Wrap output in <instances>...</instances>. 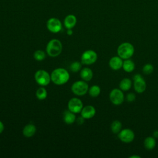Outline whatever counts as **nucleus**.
Wrapping results in <instances>:
<instances>
[{
    "label": "nucleus",
    "mask_w": 158,
    "mask_h": 158,
    "mask_svg": "<svg viewBox=\"0 0 158 158\" xmlns=\"http://www.w3.org/2000/svg\"><path fill=\"white\" fill-rule=\"evenodd\" d=\"M69 73L64 68H57L51 74V81L57 85H64L69 81Z\"/></svg>",
    "instance_id": "nucleus-1"
},
{
    "label": "nucleus",
    "mask_w": 158,
    "mask_h": 158,
    "mask_svg": "<svg viewBox=\"0 0 158 158\" xmlns=\"http://www.w3.org/2000/svg\"><path fill=\"white\" fill-rule=\"evenodd\" d=\"M62 43L57 39L51 40L46 46V52L48 56L52 57L58 56L62 52Z\"/></svg>",
    "instance_id": "nucleus-2"
},
{
    "label": "nucleus",
    "mask_w": 158,
    "mask_h": 158,
    "mask_svg": "<svg viewBox=\"0 0 158 158\" xmlns=\"http://www.w3.org/2000/svg\"><path fill=\"white\" fill-rule=\"evenodd\" d=\"M117 52L118 56L122 59H128L133 55L135 48L130 43L124 42L118 46Z\"/></svg>",
    "instance_id": "nucleus-3"
},
{
    "label": "nucleus",
    "mask_w": 158,
    "mask_h": 158,
    "mask_svg": "<svg viewBox=\"0 0 158 158\" xmlns=\"http://www.w3.org/2000/svg\"><path fill=\"white\" fill-rule=\"evenodd\" d=\"M88 85L84 80L77 81L71 86V90L73 93L80 96L85 95L88 91Z\"/></svg>",
    "instance_id": "nucleus-4"
},
{
    "label": "nucleus",
    "mask_w": 158,
    "mask_h": 158,
    "mask_svg": "<svg viewBox=\"0 0 158 158\" xmlns=\"http://www.w3.org/2000/svg\"><path fill=\"white\" fill-rule=\"evenodd\" d=\"M35 80L41 86H47L51 80V75L44 70H38L35 74Z\"/></svg>",
    "instance_id": "nucleus-5"
},
{
    "label": "nucleus",
    "mask_w": 158,
    "mask_h": 158,
    "mask_svg": "<svg viewBox=\"0 0 158 158\" xmlns=\"http://www.w3.org/2000/svg\"><path fill=\"white\" fill-rule=\"evenodd\" d=\"M98 59L97 53L91 49H88L83 52L81 56V63L85 65H91L94 64Z\"/></svg>",
    "instance_id": "nucleus-6"
},
{
    "label": "nucleus",
    "mask_w": 158,
    "mask_h": 158,
    "mask_svg": "<svg viewBox=\"0 0 158 158\" xmlns=\"http://www.w3.org/2000/svg\"><path fill=\"white\" fill-rule=\"evenodd\" d=\"M109 99L111 102L116 106L120 105L124 101V94L120 89L114 88L109 94Z\"/></svg>",
    "instance_id": "nucleus-7"
},
{
    "label": "nucleus",
    "mask_w": 158,
    "mask_h": 158,
    "mask_svg": "<svg viewBox=\"0 0 158 158\" xmlns=\"http://www.w3.org/2000/svg\"><path fill=\"white\" fill-rule=\"evenodd\" d=\"M133 86L135 91L138 93H143L146 88V83L140 74H136L133 77Z\"/></svg>",
    "instance_id": "nucleus-8"
},
{
    "label": "nucleus",
    "mask_w": 158,
    "mask_h": 158,
    "mask_svg": "<svg viewBox=\"0 0 158 158\" xmlns=\"http://www.w3.org/2000/svg\"><path fill=\"white\" fill-rule=\"evenodd\" d=\"M118 137L121 141L125 143H129L134 140L135 133L131 129L125 128L118 133Z\"/></svg>",
    "instance_id": "nucleus-9"
},
{
    "label": "nucleus",
    "mask_w": 158,
    "mask_h": 158,
    "mask_svg": "<svg viewBox=\"0 0 158 158\" xmlns=\"http://www.w3.org/2000/svg\"><path fill=\"white\" fill-rule=\"evenodd\" d=\"M46 27L48 30L52 33H56L62 30L61 22L57 18H51L46 23Z\"/></svg>",
    "instance_id": "nucleus-10"
},
{
    "label": "nucleus",
    "mask_w": 158,
    "mask_h": 158,
    "mask_svg": "<svg viewBox=\"0 0 158 158\" xmlns=\"http://www.w3.org/2000/svg\"><path fill=\"white\" fill-rule=\"evenodd\" d=\"M83 107L82 101L77 98H71L68 102L69 110L75 114L81 112Z\"/></svg>",
    "instance_id": "nucleus-11"
},
{
    "label": "nucleus",
    "mask_w": 158,
    "mask_h": 158,
    "mask_svg": "<svg viewBox=\"0 0 158 158\" xmlns=\"http://www.w3.org/2000/svg\"><path fill=\"white\" fill-rule=\"evenodd\" d=\"M96 114V109L93 106H86L81 110V116L85 119H89L93 118Z\"/></svg>",
    "instance_id": "nucleus-12"
},
{
    "label": "nucleus",
    "mask_w": 158,
    "mask_h": 158,
    "mask_svg": "<svg viewBox=\"0 0 158 158\" xmlns=\"http://www.w3.org/2000/svg\"><path fill=\"white\" fill-rule=\"evenodd\" d=\"M123 59L118 56H114L110 58L109 62V65L110 67L114 70H118L122 67Z\"/></svg>",
    "instance_id": "nucleus-13"
},
{
    "label": "nucleus",
    "mask_w": 158,
    "mask_h": 158,
    "mask_svg": "<svg viewBox=\"0 0 158 158\" xmlns=\"http://www.w3.org/2000/svg\"><path fill=\"white\" fill-rule=\"evenodd\" d=\"M36 131V128L35 125L32 123H29L26 125L22 130L23 135L27 137L30 138L33 136Z\"/></svg>",
    "instance_id": "nucleus-14"
},
{
    "label": "nucleus",
    "mask_w": 158,
    "mask_h": 158,
    "mask_svg": "<svg viewBox=\"0 0 158 158\" xmlns=\"http://www.w3.org/2000/svg\"><path fill=\"white\" fill-rule=\"evenodd\" d=\"M64 25L67 29H72L77 23V17L72 14L68 15L65 17L64 21Z\"/></svg>",
    "instance_id": "nucleus-15"
},
{
    "label": "nucleus",
    "mask_w": 158,
    "mask_h": 158,
    "mask_svg": "<svg viewBox=\"0 0 158 158\" xmlns=\"http://www.w3.org/2000/svg\"><path fill=\"white\" fill-rule=\"evenodd\" d=\"M63 119L65 123L68 125H71L76 120V115L75 113L71 112L70 110H65L64 113Z\"/></svg>",
    "instance_id": "nucleus-16"
},
{
    "label": "nucleus",
    "mask_w": 158,
    "mask_h": 158,
    "mask_svg": "<svg viewBox=\"0 0 158 158\" xmlns=\"http://www.w3.org/2000/svg\"><path fill=\"white\" fill-rule=\"evenodd\" d=\"M80 77L85 81H90L93 77V71L88 67L83 68L80 72Z\"/></svg>",
    "instance_id": "nucleus-17"
},
{
    "label": "nucleus",
    "mask_w": 158,
    "mask_h": 158,
    "mask_svg": "<svg viewBox=\"0 0 158 158\" xmlns=\"http://www.w3.org/2000/svg\"><path fill=\"white\" fill-rule=\"evenodd\" d=\"M156 145V141L153 136H148L144 139V146L148 150L153 149Z\"/></svg>",
    "instance_id": "nucleus-18"
},
{
    "label": "nucleus",
    "mask_w": 158,
    "mask_h": 158,
    "mask_svg": "<svg viewBox=\"0 0 158 158\" xmlns=\"http://www.w3.org/2000/svg\"><path fill=\"white\" fill-rule=\"evenodd\" d=\"M135 65L134 62L132 60L130 59L124 60L122 65V68L125 72H131L135 69Z\"/></svg>",
    "instance_id": "nucleus-19"
},
{
    "label": "nucleus",
    "mask_w": 158,
    "mask_h": 158,
    "mask_svg": "<svg viewBox=\"0 0 158 158\" xmlns=\"http://www.w3.org/2000/svg\"><path fill=\"white\" fill-rule=\"evenodd\" d=\"M132 85L131 80L128 78H123L119 84L120 89L123 91H127L129 90Z\"/></svg>",
    "instance_id": "nucleus-20"
},
{
    "label": "nucleus",
    "mask_w": 158,
    "mask_h": 158,
    "mask_svg": "<svg viewBox=\"0 0 158 158\" xmlns=\"http://www.w3.org/2000/svg\"><path fill=\"white\" fill-rule=\"evenodd\" d=\"M122 123L117 120L113 121L110 126V128L112 133L115 134L118 133L122 130Z\"/></svg>",
    "instance_id": "nucleus-21"
},
{
    "label": "nucleus",
    "mask_w": 158,
    "mask_h": 158,
    "mask_svg": "<svg viewBox=\"0 0 158 158\" xmlns=\"http://www.w3.org/2000/svg\"><path fill=\"white\" fill-rule=\"evenodd\" d=\"M88 93L90 96L96 98L98 97L101 93V88L98 85H93L88 89Z\"/></svg>",
    "instance_id": "nucleus-22"
},
{
    "label": "nucleus",
    "mask_w": 158,
    "mask_h": 158,
    "mask_svg": "<svg viewBox=\"0 0 158 158\" xmlns=\"http://www.w3.org/2000/svg\"><path fill=\"white\" fill-rule=\"evenodd\" d=\"M48 93L44 87L39 88L36 91V96L39 100H44L46 98Z\"/></svg>",
    "instance_id": "nucleus-23"
},
{
    "label": "nucleus",
    "mask_w": 158,
    "mask_h": 158,
    "mask_svg": "<svg viewBox=\"0 0 158 158\" xmlns=\"http://www.w3.org/2000/svg\"><path fill=\"white\" fill-rule=\"evenodd\" d=\"M34 58L36 60L38 61H42L46 57V54L45 52L42 50H36L33 54Z\"/></svg>",
    "instance_id": "nucleus-24"
},
{
    "label": "nucleus",
    "mask_w": 158,
    "mask_h": 158,
    "mask_svg": "<svg viewBox=\"0 0 158 158\" xmlns=\"http://www.w3.org/2000/svg\"><path fill=\"white\" fill-rule=\"evenodd\" d=\"M81 69V64L80 62L75 61L72 62L70 65V69L73 72H77Z\"/></svg>",
    "instance_id": "nucleus-25"
},
{
    "label": "nucleus",
    "mask_w": 158,
    "mask_h": 158,
    "mask_svg": "<svg viewBox=\"0 0 158 158\" xmlns=\"http://www.w3.org/2000/svg\"><path fill=\"white\" fill-rule=\"evenodd\" d=\"M154 71V67L151 64H146L143 67V72L146 75H150Z\"/></svg>",
    "instance_id": "nucleus-26"
},
{
    "label": "nucleus",
    "mask_w": 158,
    "mask_h": 158,
    "mask_svg": "<svg viewBox=\"0 0 158 158\" xmlns=\"http://www.w3.org/2000/svg\"><path fill=\"white\" fill-rule=\"evenodd\" d=\"M135 99H136V96L133 93H130L127 94L126 99L128 102H133L135 100Z\"/></svg>",
    "instance_id": "nucleus-27"
},
{
    "label": "nucleus",
    "mask_w": 158,
    "mask_h": 158,
    "mask_svg": "<svg viewBox=\"0 0 158 158\" xmlns=\"http://www.w3.org/2000/svg\"><path fill=\"white\" fill-rule=\"evenodd\" d=\"M84 119H85V118H84L82 116L78 117V119H77V122H78V123H79V124H82V123L84 122Z\"/></svg>",
    "instance_id": "nucleus-28"
},
{
    "label": "nucleus",
    "mask_w": 158,
    "mask_h": 158,
    "mask_svg": "<svg viewBox=\"0 0 158 158\" xmlns=\"http://www.w3.org/2000/svg\"><path fill=\"white\" fill-rule=\"evenodd\" d=\"M4 125L3 123L1 121H0V134L4 131Z\"/></svg>",
    "instance_id": "nucleus-29"
},
{
    "label": "nucleus",
    "mask_w": 158,
    "mask_h": 158,
    "mask_svg": "<svg viewBox=\"0 0 158 158\" xmlns=\"http://www.w3.org/2000/svg\"><path fill=\"white\" fill-rule=\"evenodd\" d=\"M153 137L155 138H158V130H155L153 132Z\"/></svg>",
    "instance_id": "nucleus-30"
},
{
    "label": "nucleus",
    "mask_w": 158,
    "mask_h": 158,
    "mask_svg": "<svg viewBox=\"0 0 158 158\" xmlns=\"http://www.w3.org/2000/svg\"><path fill=\"white\" fill-rule=\"evenodd\" d=\"M67 33L68 35H72V33H73V31L72 29H68L67 30Z\"/></svg>",
    "instance_id": "nucleus-31"
},
{
    "label": "nucleus",
    "mask_w": 158,
    "mask_h": 158,
    "mask_svg": "<svg viewBox=\"0 0 158 158\" xmlns=\"http://www.w3.org/2000/svg\"><path fill=\"white\" fill-rule=\"evenodd\" d=\"M130 158H141V157L139 156H136V155H133L130 157Z\"/></svg>",
    "instance_id": "nucleus-32"
}]
</instances>
